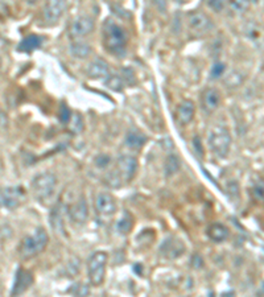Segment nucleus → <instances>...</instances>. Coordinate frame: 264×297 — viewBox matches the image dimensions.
<instances>
[{"label": "nucleus", "mask_w": 264, "mask_h": 297, "mask_svg": "<svg viewBox=\"0 0 264 297\" xmlns=\"http://www.w3.org/2000/svg\"><path fill=\"white\" fill-rule=\"evenodd\" d=\"M127 33L114 20H107L103 25V42L106 49L115 56H125L127 46Z\"/></svg>", "instance_id": "nucleus-1"}, {"label": "nucleus", "mask_w": 264, "mask_h": 297, "mask_svg": "<svg viewBox=\"0 0 264 297\" xmlns=\"http://www.w3.org/2000/svg\"><path fill=\"white\" fill-rule=\"evenodd\" d=\"M48 234L42 227H38L33 233V235L24 238L21 245H20L19 252L23 259H32L36 255H38L40 252L45 250L46 245H48Z\"/></svg>", "instance_id": "nucleus-2"}, {"label": "nucleus", "mask_w": 264, "mask_h": 297, "mask_svg": "<svg viewBox=\"0 0 264 297\" xmlns=\"http://www.w3.org/2000/svg\"><path fill=\"white\" fill-rule=\"evenodd\" d=\"M57 184V177L56 174L52 172H44L34 177L32 181V189H33L34 197L38 201H46L53 196L54 193V188Z\"/></svg>", "instance_id": "nucleus-3"}, {"label": "nucleus", "mask_w": 264, "mask_h": 297, "mask_svg": "<svg viewBox=\"0 0 264 297\" xmlns=\"http://www.w3.org/2000/svg\"><path fill=\"white\" fill-rule=\"evenodd\" d=\"M230 146L231 135L229 130L222 126L213 128V131L210 132V136H209V147H210L211 152L217 154L218 157H225L230 150Z\"/></svg>", "instance_id": "nucleus-4"}, {"label": "nucleus", "mask_w": 264, "mask_h": 297, "mask_svg": "<svg viewBox=\"0 0 264 297\" xmlns=\"http://www.w3.org/2000/svg\"><path fill=\"white\" fill-rule=\"evenodd\" d=\"M106 264H107V254L105 251L94 252L89 259V279L93 286L99 287L105 280Z\"/></svg>", "instance_id": "nucleus-5"}, {"label": "nucleus", "mask_w": 264, "mask_h": 297, "mask_svg": "<svg viewBox=\"0 0 264 297\" xmlns=\"http://www.w3.org/2000/svg\"><path fill=\"white\" fill-rule=\"evenodd\" d=\"M25 192L20 186H9L0 190V206L7 209H15L23 202Z\"/></svg>", "instance_id": "nucleus-6"}, {"label": "nucleus", "mask_w": 264, "mask_h": 297, "mask_svg": "<svg viewBox=\"0 0 264 297\" xmlns=\"http://www.w3.org/2000/svg\"><path fill=\"white\" fill-rule=\"evenodd\" d=\"M137 160L131 154H122L118 158V170H119V177L126 181H131L135 177L137 172Z\"/></svg>", "instance_id": "nucleus-7"}, {"label": "nucleus", "mask_w": 264, "mask_h": 297, "mask_svg": "<svg viewBox=\"0 0 264 297\" xmlns=\"http://www.w3.org/2000/svg\"><path fill=\"white\" fill-rule=\"evenodd\" d=\"M65 9H66V0H46L42 9L44 20L48 23H56L64 15Z\"/></svg>", "instance_id": "nucleus-8"}, {"label": "nucleus", "mask_w": 264, "mask_h": 297, "mask_svg": "<svg viewBox=\"0 0 264 297\" xmlns=\"http://www.w3.org/2000/svg\"><path fill=\"white\" fill-rule=\"evenodd\" d=\"M95 29L94 20L89 16H81L76 19L70 25V36L73 38L85 37L87 34H90Z\"/></svg>", "instance_id": "nucleus-9"}, {"label": "nucleus", "mask_w": 264, "mask_h": 297, "mask_svg": "<svg viewBox=\"0 0 264 297\" xmlns=\"http://www.w3.org/2000/svg\"><path fill=\"white\" fill-rule=\"evenodd\" d=\"M32 284H33V275L24 270V268H19L16 272L15 284H13V288L11 291V295L12 296L23 295L25 291L29 290Z\"/></svg>", "instance_id": "nucleus-10"}, {"label": "nucleus", "mask_w": 264, "mask_h": 297, "mask_svg": "<svg viewBox=\"0 0 264 297\" xmlns=\"http://www.w3.org/2000/svg\"><path fill=\"white\" fill-rule=\"evenodd\" d=\"M95 207L99 214L103 217H111L117 211V203L109 193H99L95 201Z\"/></svg>", "instance_id": "nucleus-11"}, {"label": "nucleus", "mask_w": 264, "mask_h": 297, "mask_svg": "<svg viewBox=\"0 0 264 297\" xmlns=\"http://www.w3.org/2000/svg\"><path fill=\"white\" fill-rule=\"evenodd\" d=\"M221 103V94L219 91L214 87H209L206 90H204L202 95H201V106L206 113L211 114L214 113L215 110L219 107Z\"/></svg>", "instance_id": "nucleus-12"}, {"label": "nucleus", "mask_w": 264, "mask_h": 297, "mask_svg": "<svg viewBox=\"0 0 264 297\" xmlns=\"http://www.w3.org/2000/svg\"><path fill=\"white\" fill-rule=\"evenodd\" d=\"M68 211L70 219L77 225H83L89 217V209H87V203L85 198L78 199L76 203H73L72 206L69 207Z\"/></svg>", "instance_id": "nucleus-13"}, {"label": "nucleus", "mask_w": 264, "mask_h": 297, "mask_svg": "<svg viewBox=\"0 0 264 297\" xmlns=\"http://www.w3.org/2000/svg\"><path fill=\"white\" fill-rule=\"evenodd\" d=\"M160 250H161L162 255H165L166 258L176 259L184 254L185 246L181 241H178L176 238H168L165 242H162Z\"/></svg>", "instance_id": "nucleus-14"}, {"label": "nucleus", "mask_w": 264, "mask_h": 297, "mask_svg": "<svg viewBox=\"0 0 264 297\" xmlns=\"http://www.w3.org/2000/svg\"><path fill=\"white\" fill-rule=\"evenodd\" d=\"M194 113H196V107L192 101L181 102L176 111V121L180 126H188L193 121Z\"/></svg>", "instance_id": "nucleus-15"}, {"label": "nucleus", "mask_w": 264, "mask_h": 297, "mask_svg": "<svg viewBox=\"0 0 264 297\" xmlns=\"http://www.w3.org/2000/svg\"><path fill=\"white\" fill-rule=\"evenodd\" d=\"M109 74V64H107L103 58H97V60L93 61V62L89 65V68H87V75H89L90 78L106 79Z\"/></svg>", "instance_id": "nucleus-16"}, {"label": "nucleus", "mask_w": 264, "mask_h": 297, "mask_svg": "<svg viewBox=\"0 0 264 297\" xmlns=\"http://www.w3.org/2000/svg\"><path fill=\"white\" fill-rule=\"evenodd\" d=\"M189 24H190V28L197 32H208L213 26L211 20L202 12H194L189 16Z\"/></svg>", "instance_id": "nucleus-17"}, {"label": "nucleus", "mask_w": 264, "mask_h": 297, "mask_svg": "<svg viewBox=\"0 0 264 297\" xmlns=\"http://www.w3.org/2000/svg\"><path fill=\"white\" fill-rule=\"evenodd\" d=\"M42 40H44V38L37 36V34H30V36L25 37L23 41L20 42L19 46H17V49H19L20 52H24V53L33 52V50H36L37 48L41 46Z\"/></svg>", "instance_id": "nucleus-18"}, {"label": "nucleus", "mask_w": 264, "mask_h": 297, "mask_svg": "<svg viewBox=\"0 0 264 297\" xmlns=\"http://www.w3.org/2000/svg\"><path fill=\"white\" fill-rule=\"evenodd\" d=\"M229 234H230L229 229H227L226 226H223L222 223H214V225H211L208 229L209 238L214 242L226 241L227 238H229Z\"/></svg>", "instance_id": "nucleus-19"}, {"label": "nucleus", "mask_w": 264, "mask_h": 297, "mask_svg": "<svg viewBox=\"0 0 264 297\" xmlns=\"http://www.w3.org/2000/svg\"><path fill=\"white\" fill-rule=\"evenodd\" d=\"M145 143H147L145 135H143L141 132L136 131V130L130 131L129 134H127V136H126V144H127L130 148H132V149H140Z\"/></svg>", "instance_id": "nucleus-20"}, {"label": "nucleus", "mask_w": 264, "mask_h": 297, "mask_svg": "<svg viewBox=\"0 0 264 297\" xmlns=\"http://www.w3.org/2000/svg\"><path fill=\"white\" fill-rule=\"evenodd\" d=\"M93 49H91V46L86 42L82 41H76L72 42V45H70V53H72L73 57H76L78 60H85L87 57L90 56Z\"/></svg>", "instance_id": "nucleus-21"}, {"label": "nucleus", "mask_w": 264, "mask_h": 297, "mask_svg": "<svg viewBox=\"0 0 264 297\" xmlns=\"http://www.w3.org/2000/svg\"><path fill=\"white\" fill-rule=\"evenodd\" d=\"M106 86L114 91H123L125 86H127V83L122 74H109L106 78Z\"/></svg>", "instance_id": "nucleus-22"}, {"label": "nucleus", "mask_w": 264, "mask_h": 297, "mask_svg": "<svg viewBox=\"0 0 264 297\" xmlns=\"http://www.w3.org/2000/svg\"><path fill=\"white\" fill-rule=\"evenodd\" d=\"M165 173L166 176H172L180 169V160H178L177 156H174V154H169L165 160Z\"/></svg>", "instance_id": "nucleus-23"}, {"label": "nucleus", "mask_w": 264, "mask_h": 297, "mask_svg": "<svg viewBox=\"0 0 264 297\" xmlns=\"http://www.w3.org/2000/svg\"><path fill=\"white\" fill-rule=\"evenodd\" d=\"M229 5L235 13H245L250 8V0H229Z\"/></svg>", "instance_id": "nucleus-24"}, {"label": "nucleus", "mask_w": 264, "mask_h": 297, "mask_svg": "<svg viewBox=\"0 0 264 297\" xmlns=\"http://www.w3.org/2000/svg\"><path fill=\"white\" fill-rule=\"evenodd\" d=\"M50 221H52V226L54 227L56 231H58V233H65L64 225H62V217H61L60 206H57L56 209H53Z\"/></svg>", "instance_id": "nucleus-25"}, {"label": "nucleus", "mask_w": 264, "mask_h": 297, "mask_svg": "<svg viewBox=\"0 0 264 297\" xmlns=\"http://www.w3.org/2000/svg\"><path fill=\"white\" fill-rule=\"evenodd\" d=\"M133 227V219L129 213H125V217L118 222V230L122 234H129Z\"/></svg>", "instance_id": "nucleus-26"}, {"label": "nucleus", "mask_w": 264, "mask_h": 297, "mask_svg": "<svg viewBox=\"0 0 264 297\" xmlns=\"http://www.w3.org/2000/svg\"><path fill=\"white\" fill-rule=\"evenodd\" d=\"M242 82H243V77H242V75L237 72L230 73V74L227 75L226 81H225L226 86H229V87H237V86H239Z\"/></svg>", "instance_id": "nucleus-27"}, {"label": "nucleus", "mask_w": 264, "mask_h": 297, "mask_svg": "<svg viewBox=\"0 0 264 297\" xmlns=\"http://www.w3.org/2000/svg\"><path fill=\"white\" fill-rule=\"evenodd\" d=\"M68 292L72 295H76V296H87L90 290L86 286H83V284H76L70 290H68Z\"/></svg>", "instance_id": "nucleus-28"}, {"label": "nucleus", "mask_w": 264, "mask_h": 297, "mask_svg": "<svg viewBox=\"0 0 264 297\" xmlns=\"http://www.w3.org/2000/svg\"><path fill=\"white\" fill-rule=\"evenodd\" d=\"M70 121L73 122L72 123V130L76 134H79V132H82L83 130V121H82V117L79 115V114H76L74 117H73V119L70 118Z\"/></svg>", "instance_id": "nucleus-29"}, {"label": "nucleus", "mask_w": 264, "mask_h": 297, "mask_svg": "<svg viewBox=\"0 0 264 297\" xmlns=\"http://www.w3.org/2000/svg\"><path fill=\"white\" fill-rule=\"evenodd\" d=\"M225 72H226V65L222 64V62H217L211 68V78H219Z\"/></svg>", "instance_id": "nucleus-30"}, {"label": "nucleus", "mask_w": 264, "mask_h": 297, "mask_svg": "<svg viewBox=\"0 0 264 297\" xmlns=\"http://www.w3.org/2000/svg\"><path fill=\"white\" fill-rule=\"evenodd\" d=\"M208 5L215 12H221L226 5V1L225 0H208Z\"/></svg>", "instance_id": "nucleus-31"}, {"label": "nucleus", "mask_w": 264, "mask_h": 297, "mask_svg": "<svg viewBox=\"0 0 264 297\" xmlns=\"http://www.w3.org/2000/svg\"><path fill=\"white\" fill-rule=\"evenodd\" d=\"M70 118H72V113H70V110H69L65 105L61 106L60 121L62 122V123H69V122H70Z\"/></svg>", "instance_id": "nucleus-32"}, {"label": "nucleus", "mask_w": 264, "mask_h": 297, "mask_svg": "<svg viewBox=\"0 0 264 297\" xmlns=\"http://www.w3.org/2000/svg\"><path fill=\"white\" fill-rule=\"evenodd\" d=\"M110 161H111V157L107 156V154H101V156H98V157L95 158V164H97V166H99V168H106V166L110 164Z\"/></svg>", "instance_id": "nucleus-33"}, {"label": "nucleus", "mask_w": 264, "mask_h": 297, "mask_svg": "<svg viewBox=\"0 0 264 297\" xmlns=\"http://www.w3.org/2000/svg\"><path fill=\"white\" fill-rule=\"evenodd\" d=\"M156 5L158 7L160 12H165V0H155Z\"/></svg>", "instance_id": "nucleus-34"}, {"label": "nucleus", "mask_w": 264, "mask_h": 297, "mask_svg": "<svg viewBox=\"0 0 264 297\" xmlns=\"http://www.w3.org/2000/svg\"><path fill=\"white\" fill-rule=\"evenodd\" d=\"M254 190H255V194H257V198L261 199L262 201V199H263V188H262V186L261 188H258L257 186V188L254 189Z\"/></svg>", "instance_id": "nucleus-35"}, {"label": "nucleus", "mask_w": 264, "mask_h": 297, "mask_svg": "<svg viewBox=\"0 0 264 297\" xmlns=\"http://www.w3.org/2000/svg\"><path fill=\"white\" fill-rule=\"evenodd\" d=\"M0 68H1V58H0Z\"/></svg>", "instance_id": "nucleus-36"}]
</instances>
